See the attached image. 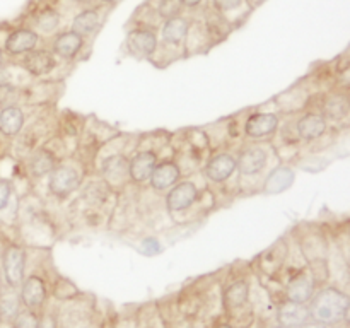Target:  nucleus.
<instances>
[{
    "label": "nucleus",
    "mask_w": 350,
    "mask_h": 328,
    "mask_svg": "<svg viewBox=\"0 0 350 328\" xmlns=\"http://www.w3.org/2000/svg\"><path fill=\"white\" fill-rule=\"evenodd\" d=\"M349 303L347 294L335 287H327L313 297L308 310L314 321H320L323 325H334L347 318Z\"/></svg>",
    "instance_id": "nucleus-1"
},
{
    "label": "nucleus",
    "mask_w": 350,
    "mask_h": 328,
    "mask_svg": "<svg viewBox=\"0 0 350 328\" xmlns=\"http://www.w3.org/2000/svg\"><path fill=\"white\" fill-rule=\"evenodd\" d=\"M26 253L19 245H9L2 253V272L9 287H19L24 279Z\"/></svg>",
    "instance_id": "nucleus-2"
},
{
    "label": "nucleus",
    "mask_w": 350,
    "mask_h": 328,
    "mask_svg": "<svg viewBox=\"0 0 350 328\" xmlns=\"http://www.w3.org/2000/svg\"><path fill=\"white\" fill-rule=\"evenodd\" d=\"M79 183H81V174L77 169L70 166H55L50 171V181H48V188L51 193L58 198H65L70 193L77 190Z\"/></svg>",
    "instance_id": "nucleus-3"
},
{
    "label": "nucleus",
    "mask_w": 350,
    "mask_h": 328,
    "mask_svg": "<svg viewBox=\"0 0 350 328\" xmlns=\"http://www.w3.org/2000/svg\"><path fill=\"white\" fill-rule=\"evenodd\" d=\"M198 190L191 181H183V183H176L171 187L170 193L166 197L167 208L173 212H181L190 208L191 205L197 202Z\"/></svg>",
    "instance_id": "nucleus-4"
},
{
    "label": "nucleus",
    "mask_w": 350,
    "mask_h": 328,
    "mask_svg": "<svg viewBox=\"0 0 350 328\" xmlns=\"http://www.w3.org/2000/svg\"><path fill=\"white\" fill-rule=\"evenodd\" d=\"M21 301L24 303L26 310H38L43 306L44 299H46V286H44L43 279L38 275H29L21 282Z\"/></svg>",
    "instance_id": "nucleus-5"
},
{
    "label": "nucleus",
    "mask_w": 350,
    "mask_h": 328,
    "mask_svg": "<svg viewBox=\"0 0 350 328\" xmlns=\"http://www.w3.org/2000/svg\"><path fill=\"white\" fill-rule=\"evenodd\" d=\"M279 128V116L273 113H255L248 116L245 123L246 135L252 139H265L275 133Z\"/></svg>",
    "instance_id": "nucleus-6"
},
{
    "label": "nucleus",
    "mask_w": 350,
    "mask_h": 328,
    "mask_svg": "<svg viewBox=\"0 0 350 328\" xmlns=\"http://www.w3.org/2000/svg\"><path fill=\"white\" fill-rule=\"evenodd\" d=\"M234 171L236 159L228 152H222L211 157L204 167V173L207 176V180L214 181V183H222V181L229 180L234 174Z\"/></svg>",
    "instance_id": "nucleus-7"
},
{
    "label": "nucleus",
    "mask_w": 350,
    "mask_h": 328,
    "mask_svg": "<svg viewBox=\"0 0 350 328\" xmlns=\"http://www.w3.org/2000/svg\"><path fill=\"white\" fill-rule=\"evenodd\" d=\"M314 292V277L310 272H301L287 284L286 296L287 301L293 303L306 304L313 297Z\"/></svg>",
    "instance_id": "nucleus-8"
},
{
    "label": "nucleus",
    "mask_w": 350,
    "mask_h": 328,
    "mask_svg": "<svg viewBox=\"0 0 350 328\" xmlns=\"http://www.w3.org/2000/svg\"><path fill=\"white\" fill-rule=\"evenodd\" d=\"M180 176L181 171L176 163H173V161H163V163L156 164L149 181L154 190L164 191L167 188L174 187L178 183V180H180Z\"/></svg>",
    "instance_id": "nucleus-9"
},
{
    "label": "nucleus",
    "mask_w": 350,
    "mask_h": 328,
    "mask_svg": "<svg viewBox=\"0 0 350 328\" xmlns=\"http://www.w3.org/2000/svg\"><path fill=\"white\" fill-rule=\"evenodd\" d=\"M126 44H129L130 53L139 58H147L156 51L157 38L149 29H133L126 38Z\"/></svg>",
    "instance_id": "nucleus-10"
},
{
    "label": "nucleus",
    "mask_w": 350,
    "mask_h": 328,
    "mask_svg": "<svg viewBox=\"0 0 350 328\" xmlns=\"http://www.w3.org/2000/svg\"><path fill=\"white\" fill-rule=\"evenodd\" d=\"M129 163L130 161L126 159L125 156H122V154H113V156L106 157V159L103 161L101 167V173L103 176H105L106 183L111 184V187L125 183L126 178H130Z\"/></svg>",
    "instance_id": "nucleus-11"
},
{
    "label": "nucleus",
    "mask_w": 350,
    "mask_h": 328,
    "mask_svg": "<svg viewBox=\"0 0 350 328\" xmlns=\"http://www.w3.org/2000/svg\"><path fill=\"white\" fill-rule=\"evenodd\" d=\"M157 164V156L150 150H142L135 154L132 161L129 163V176L135 183H146L152 174L154 167Z\"/></svg>",
    "instance_id": "nucleus-12"
},
{
    "label": "nucleus",
    "mask_w": 350,
    "mask_h": 328,
    "mask_svg": "<svg viewBox=\"0 0 350 328\" xmlns=\"http://www.w3.org/2000/svg\"><path fill=\"white\" fill-rule=\"evenodd\" d=\"M267 164V152L262 147H248L239 154L238 161H236V169L245 176H252V174L260 173Z\"/></svg>",
    "instance_id": "nucleus-13"
},
{
    "label": "nucleus",
    "mask_w": 350,
    "mask_h": 328,
    "mask_svg": "<svg viewBox=\"0 0 350 328\" xmlns=\"http://www.w3.org/2000/svg\"><path fill=\"white\" fill-rule=\"evenodd\" d=\"M297 135L303 140H317L327 130V118L320 113H306V115L301 116L296 123Z\"/></svg>",
    "instance_id": "nucleus-14"
},
{
    "label": "nucleus",
    "mask_w": 350,
    "mask_h": 328,
    "mask_svg": "<svg viewBox=\"0 0 350 328\" xmlns=\"http://www.w3.org/2000/svg\"><path fill=\"white\" fill-rule=\"evenodd\" d=\"M308 318H310V310L304 304L293 303V301L284 303L277 314V320L282 328H299L301 325L306 323Z\"/></svg>",
    "instance_id": "nucleus-15"
},
{
    "label": "nucleus",
    "mask_w": 350,
    "mask_h": 328,
    "mask_svg": "<svg viewBox=\"0 0 350 328\" xmlns=\"http://www.w3.org/2000/svg\"><path fill=\"white\" fill-rule=\"evenodd\" d=\"M38 44V34L31 29H16L7 36L5 50L10 55L29 53Z\"/></svg>",
    "instance_id": "nucleus-16"
},
{
    "label": "nucleus",
    "mask_w": 350,
    "mask_h": 328,
    "mask_svg": "<svg viewBox=\"0 0 350 328\" xmlns=\"http://www.w3.org/2000/svg\"><path fill=\"white\" fill-rule=\"evenodd\" d=\"M24 68L33 75H44L53 70L55 58L46 50H31L23 62Z\"/></svg>",
    "instance_id": "nucleus-17"
},
{
    "label": "nucleus",
    "mask_w": 350,
    "mask_h": 328,
    "mask_svg": "<svg viewBox=\"0 0 350 328\" xmlns=\"http://www.w3.org/2000/svg\"><path fill=\"white\" fill-rule=\"evenodd\" d=\"M24 113L14 105H7L0 109V133L5 137H14L23 130Z\"/></svg>",
    "instance_id": "nucleus-18"
},
{
    "label": "nucleus",
    "mask_w": 350,
    "mask_h": 328,
    "mask_svg": "<svg viewBox=\"0 0 350 328\" xmlns=\"http://www.w3.org/2000/svg\"><path fill=\"white\" fill-rule=\"evenodd\" d=\"M294 176H296V174H294V171L291 169V167L287 166L275 167V169L269 174V178H267L263 190H265V193L269 195L282 193V191H286L287 188L293 184Z\"/></svg>",
    "instance_id": "nucleus-19"
},
{
    "label": "nucleus",
    "mask_w": 350,
    "mask_h": 328,
    "mask_svg": "<svg viewBox=\"0 0 350 328\" xmlns=\"http://www.w3.org/2000/svg\"><path fill=\"white\" fill-rule=\"evenodd\" d=\"M82 44H84L82 36H79L74 31H68V33H62L55 40L53 51L62 58H74L81 51Z\"/></svg>",
    "instance_id": "nucleus-20"
},
{
    "label": "nucleus",
    "mask_w": 350,
    "mask_h": 328,
    "mask_svg": "<svg viewBox=\"0 0 350 328\" xmlns=\"http://www.w3.org/2000/svg\"><path fill=\"white\" fill-rule=\"evenodd\" d=\"M250 296V287L246 280H236L228 289L224 290V304L229 311L238 310V308L245 306Z\"/></svg>",
    "instance_id": "nucleus-21"
},
{
    "label": "nucleus",
    "mask_w": 350,
    "mask_h": 328,
    "mask_svg": "<svg viewBox=\"0 0 350 328\" xmlns=\"http://www.w3.org/2000/svg\"><path fill=\"white\" fill-rule=\"evenodd\" d=\"M55 167V157L53 154L48 152L46 149H40L29 157V163H27V169L33 176L41 178L50 174V171Z\"/></svg>",
    "instance_id": "nucleus-22"
},
{
    "label": "nucleus",
    "mask_w": 350,
    "mask_h": 328,
    "mask_svg": "<svg viewBox=\"0 0 350 328\" xmlns=\"http://www.w3.org/2000/svg\"><path fill=\"white\" fill-rule=\"evenodd\" d=\"M188 33V20L173 16L166 20L163 27V40L170 44H180Z\"/></svg>",
    "instance_id": "nucleus-23"
},
{
    "label": "nucleus",
    "mask_w": 350,
    "mask_h": 328,
    "mask_svg": "<svg viewBox=\"0 0 350 328\" xmlns=\"http://www.w3.org/2000/svg\"><path fill=\"white\" fill-rule=\"evenodd\" d=\"M21 297L16 292V287H9L7 290H0V320L12 321L19 313Z\"/></svg>",
    "instance_id": "nucleus-24"
},
{
    "label": "nucleus",
    "mask_w": 350,
    "mask_h": 328,
    "mask_svg": "<svg viewBox=\"0 0 350 328\" xmlns=\"http://www.w3.org/2000/svg\"><path fill=\"white\" fill-rule=\"evenodd\" d=\"M325 118L332 120V122H342L349 116V101L347 96L335 94L327 99L325 102Z\"/></svg>",
    "instance_id": "nucleus-25"
},
{
    "label": "nucleus",
    "mask_w": 350,
    "mask_h": 328,
    "mask_svg": "<svg viewBox=\"0 0 350 328\" xmlns=\"http://www.w3.org/2000/svg\"><path fill=\"white\" fill-rule=\"evenodd\" d=\"M99 26V16L96 10H84L79 14L72 24V31L77 33L79 36H88V34L94 33Z\"/></svg>",
    "instance_id": "nucleus-26"
},
{
    "label": "nucleus",
    "mask_w": 350,
    "mask_h": 328,
    "mask_svg": "<svg viewBox=\"0 0 350 328\" xmlns=\"http://www.w3.org/2000/svg\"><path fill=\"white\" fill-rule=\"evenodd\" d=\"M36 24L41 31H44V33H50V31H53L55 27L58 26V14L51 9L43 10V12L38 16Z\"/></svg>",
    "instance_id": "nucleus-27"
},
{
    "label": "nucleus",
    "mask_w": 350,
    "mask_h": 328,
    "mask_svg": "<svg viewBox=\"0 0 350 328\" xmlns=\"http://www.w3.org/2000/svg\"><path fill=\"white\" fill-rule=\"evenodd\" d=\"M14 328H36L38 325V316L34 314V311L24 310L17 313V316L14 318Z\"/></svg>",
    "instance_id": "nucleus-28"
},
{
    "label": "nucleus",
    "mask_w": 350,
    "mask_h": 328,
    "mask_svg": "<svg viewBox=\"0 0 350 328\" xmlns=\"http://www.w3.org/2000/svg\"><path fill=\"white\" fill-rule=\"evenodd\" d=\"M178 10H180V3H178V0H161L159 3V14L163 17H173L176 16Z\"/></svg>",
    "instance_id": "nucleus-29"
},
{
    "label": "nucleus",
    "mask_w": 350,
    "mask_h": 328,
    "mask_svg": "<svg viewBox=\"0 0 350 328\" xmlns=\"http://www.w3.org/2000/svg\"><path fill=\"white\" fill-rule=\"evenodd\" d=\"M10 193H12L10 181L0 180V210H2V208H5V205L9 204Z\"/></svg>",
    "instance_id": "nucleus-30"
},
{
    "label": "nucleus",
    "mask_w": 350,
    "mask_h": 328,
    "mask_svg": "<svg viewBox=\"0 0 350 328\" xmlns=\"http://www.w3.org/2000/svg\"><path fill=\"white\" fill-rule=\"evenodd\" d=\"M219 10H232L241 5V0H214Z\"/></svg>",
    "instance_id": "nucleus-31"
},
{
    "label": "nucleus",
    "mask_w": 350,
    "mask_h": 328,
    "mask_svg": "<svg viewBox=\"0 0 350 328\" xmlns=\"http://www.w3.org/2000/svg\"><path fill=\"white\" fill-rule=\"evenodd\" d=\"M36 328H57V321H55V316H51V314H44V316L38 318Z\"/></svg>",
    "instance_id": "nucleus-32"
},
{
    "label": "nucleus",
    "mask_w": 350,
    "mask_h": 328,
    "mask_svg": "<svg viewBox=\"0 0 350 328\" xmlns=\"http://www.w3.org/2000/svg\"><path fill=\"white\" fill-rule=\"evenodd\" d=\"M299 328H327V325L320 323V321H306L304 325H301Z\"/></svg>",
    "instance_id": "nucleus-33"
},
{
    "label": "nucleus",
    "mask_w": 350,
    "mask_h": 328,
    "mask_svg": "<svg viewBox=\"0 0 350 328\" xmlns=\"http://www.w3.org/2000/svg\"><path fill=\"white\" fill-rule=\"evenodd\" d=\"M200 2L202 0H181V3H185L187 7H195V5H198Z\"/></svg>",
    "instance_id": "nucleus-34"
},
{
    "label": "nucleus",
    "mask_w": 350,
    "mask_h": 328,
    "mask_svg": "<svg viewBox=\"0 0 350 328\" xmlns=\"http://www.w3.org/2000/svg\"><path fill=\"white\" fill-rule=\"evenodd\" d=\"M2 65H3V51L0 50V67H2Z\"/></svg>",
    "instance_id": "nucleus-35"
},
{
    "label": "nucleus",
    "mask_w": 350,
    "mask_h": 328,
    "mask_svg": "<svg viewBox=\"0 0 350 328\" xmlns=\"http://www.w3.org/2000/svg\"><path fill=\"white\" fill-rule=\"evenodd\" d=\"M217 328H232V327H229V325H219Z\"/></svg>",
    "instance_id": "nucleus-36"
},
{
    "label": "nucleus",
    "mask_w": 350,
    "mask_h": 328,
    "mask_svg": "<svg viewBox=\"0 0 350 328\" xmlns=\"http://www.w3.org/2000/svg\"><path fill=\"white\" fill-rule=\"evenodd\" d=\"M103 2H108V3H111V2H115V0H103Z\"/></svg>",
    "instance_id": "nucleus-37"
},
{
    "label": "nucleus",
    "mask_w": 350,
    "mask_h": 328,
    "mask_svg": "<svg viewBox=\"0 0 350 328\" xmlns=\"http://www.w3.org/2000/svg\"><path fill=\"white\" fill-rule=\"evenodd\" d=\"M0 290H2V284H0Z\"/></svg>",
    "instance_id": "nucleus-38"
},
{
    "label": "nucleus",
    "mask_w": 350,
    "mask_h": 328,
    "mask_svg": "<svg viewBox=\"0 0 350 328\" xmlns=\"http://www.w3.org/2000/svg\"><path fill=\"white\" fill-rule=\"evenodd\" d=\"M81 2H82V0H81Z\"/></svg>",
    "instance_id": "nucleus-39"
},
{
    "label": "nucleus",
    "mask_w": 350,
    "mask_h": 328,
    "mask_svg": "<svg viewBox=\"0 0 350 328\" xmlns=\"http://www.w3.org/2000/svg\"><path fill=\"white\" fill-rule=\"evenodd\" d=\"M280 328H282V327H280Z\"/></svg>",
    "instance_id": "nucleus-40"
}]
</instances>
